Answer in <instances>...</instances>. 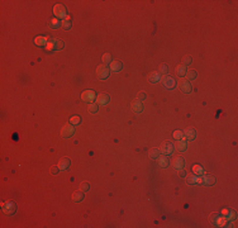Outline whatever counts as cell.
<instances>
[{"mask_svg": "<svg viewBox=\"0 0 238 228\" xmlns=\"http://www.w3.org/2000/svg\"><path fill=\"white\" fill-rule=\"evenodd\" d=\"M46 48H47V50H50V51L55 50V43H53V39H50V41H48L47 46H46Z\"/></svg>", "mask_w": 238, "mask_h": 228, "instance_id": "cell-36", "label": "cell"}, {"mask_svg": "<svg viewBox=\"0 0 238 228\" xmlns=\"http://www.w3.org/2000/svg\"><path fill=\"white\" fill-rule=\"evenodd\" d=\"M160 79H161V74L158 71H153L148 76V81L150 82H157V81H160Z\"/></svg>", "mask_w": 238, "mask_h": 228, "instance_id": "cell-17", "label": "cell"}, {"mask_svg": "<svg viewBox=\"0 0 238 228\" xmlns=\"http://www.w3.org/2000/svg\"><path fill=\"white\" fill-rule=\"evenodd\" d=\"M131 109H132V112H134V113H142V112H143V104H142V102L138 100V99L133 100L131 103Z\"/></svg>", "mask_w": 238, "mask_h": 228, "instance_id": "cell-10", "label": "cell"}, {"mask_svg": "<svg viewBox=\"0 0 238 228\" xmlns=\"http://www.w3.org/2000/svg\"><path fill=\"white\" fill-rule=\"evenodd\" d=\"M53 14L56 15L57 19H62V18H66L67 17V11H66V8L62 5V4H56L53 6Z\"/></svg>", "mask_w": 238, "mask_h": 228, "instance_id": "cell-1", "label": "cell"}, {"mask_svg": "<svg viewBox=\"0 0 238 228\" xmlns=\"http://www.w3.org/2000/svg\"><path fill=\"white\" fill-rule=\"evenodd\" d=\"M158 165H160V167H162V169H165V167H167L170 165V160H168V157L166 155L160 156L158 157Z\"/></svg>", "mask_w": 238, "mask_h": 228, "instance_id": "cell-16", "label": "cell"}, {"mask_svg": "<svg viewBox=\"0 0 238 228\" xmlns=\"http://www.w3.org/2000/svg\"><path fill=\"white\" fill-rule=\"evenodd\" d=\"M80 189H81V191H87L89 189H90V184L86 183V181L81 183V186H80Z\"/></svg>", "mask_w": 238, "mask_h": 228, "instance_id": "cell-35", "label": "cell"}, {"mask_svg": "<svg viewBox=\"0 0 238 228\" xmlns=\"http://www.w3.org/2000/svg\"><path fill=\"white\" fill-rule=\"evenodd\" d=\"M158 72H160L161 75H167V74H168V66L166 65V63H162V65L160 66Z\"/></svg>", "mask_w": 238, "mask_h": 228, "instance_id": "cell-30", "label": "cell"}, {"mask_svg": "<svg viewBox=\"0 0 238 228\" xmlns=\"http://www.w3.org/2000/svg\"><path fill=\"white\" fill-rule=\"evenodd\" d=\"M180 90L183 91V93H185V94L191 93L193 86H191L190 81H188V80H183V81H180Z\"/></svg>", "mask_w": 238, "mask_h": 228, "instance_id": "cell-12", "label": "cell"}, {"mask_svg": "<svg viewBox=\"0 0 238 228\" xmlns=\"http://www.w3.org/2000/svg\"><path fill=\"white\" fill-rule=\"evenodd\" d=\"M191 62H193V58H191V57H190V56H189V55L184 56V57H183V61H181V63H183V65H185V66L190 65Z\"/></svg>", "mask_w": 238, "mask_h": 228, "instance_id": "cell-32", "label": "cell"}, {"mask_svg": "<svg viewBox=\"0 0 238 228\" xmlns=\"http://www.w3.org/2000/svg\"><path fill=\"white\" fill-rule=\"evenodd\" d=\"M148 155H150L151 158H157V157H160L161 151H160V148H151L150 152H148Z\"/></svg>", "mask_w": 238, "mask_h": 228, "instance_id": "cell-24", "label": "cell"}, {"mask_svg": "<svg viewBox=\"0 0 238 228\" xmlns=\"http://www.w3.org/2000/svg\"><path fill=\"white\" fill-rule=\"evenodd\" d=\"M201 180H203V184L207 186H213L215 184V178L213 175H201Z\"/></svg>", "mask_w": 238, "mask_h": 228, "instance_id": "cell-14", "label": "cell"}, {"mask_svg": "<svg viewBox=\"0 0 238 228\" xmlns=\"http://www.w3.org/2000/svg\"><path fill=\"white\" fill-rule=\"evenodd\" d=\"M87 110L90 112L91 114H95L96 112L99 110V105L96 103H89V105H87Z\"/></svg>", "mask_w": 238, "mask_h": 228, "instance_id": "cell-22", "label": "cell"}, {"mask_svg": "<svg viewBox=\"0 0 238 228\" xmlns=\"http://www.w3.org/2000/svg\"><path fill=\"white\" fill-rule=\"evenodd\" d=\"M196 176L198 175H189L186 176V183L190 185H196Z\"/></svg>", "mask_w": 238, "mask_h": 228, "instance_id": "cell-28", "label": "cell"}, {"mask_svg": "<svg viewBox=\"0 0 238 228\" xmlns=\"http://www.w3.org/2000/svg\"><path fill=\"white\" fill-rule=\"evenodd\" d=\"M3 209H4V213L8 214V215H11L15 213L17 210V205L13 203V202H6V203H3Z\"/></svg>", "mask_w": 238, "mask_h": 228, "instance_id": "cell-6", "label": "cell"}, {"mask_svg": "<svg viewBox=\"0 0 238 228\" xmlns=\"http://www.w3.org/2000/svg\"><path fill=\"white\" fill-rule=\"evenodd\" d=\"M34 42H36V45L37 46H47V43H48V39L46 37H37L34 39Z\"/></svg>", "mask_w": 238, "mask_h": 228, "instance_id": "cell-21", "label": "cell"}, {"mask_svg": "<svg viewBox=\"0 0 238 228\" xmlns=\"http://www.w3.org/2000/svg\"><path fill=\"white\" fill-rule=\"evenodd\" d=\"M70 123H71L72 126H79L80 123H81V118L77 117V115H75V117H71Z\"/></svg>", "mask_w": 238, "mask_h": 228, "instance_id": "cell-31", "label": "cell"}, {"mask_svg": "<svg viewBox=\"0 0 238 228\" xmlns=\"http://www.w3.org/2000/svg\"><path fill=\"white\" fill-rule=\"evenodd\" d=\"M171 165H172L173 169H176V170L184 169L185 167V160H184V157H181V156H176V157L172 158Z\"/></svg>", "mask_w": 238, "mask_h": 228, "instance_id": "cell-7", "label": "cell"}, {"mask_svg": "<svg viewBox=\"0 0 238 228\" xmlns=\"http://www.w3.org/2000/svg\"><path fill=\"white\" fill-rule=\"evenodd\" d=\"M218 217H219V214H218V213H212L210 217H209V221H210V223H212V224L214 226V227H215V222H217Z\"/></svg>", "mask_w": 238, "mask_h": 228, "instance_id": "cell-34", "label": "cell"}, {"mask_svg": "<svg viewBox=\"0 0 238 228\" xmlns=\"http://www.w3.org/2000/svg\"><path fill=\"white\" fill-rule=\"evenodd\" d=\"M74 133H75V128H74V126L71 124H65L62 127V129H61V136L63 138H70V137H72L74 136Z\"/></svg>", "mask_w": 238, "mask_h": 228, "instance_id": "cell-4", "label": "cell"}, {"mask_svg": "<svg viewBox=\"0 0 238 228\" xmlns=\"http://www.w3.org/2000/svg\"><path fill=\"white\" fill-rule=\"evenodd\" d=\"M109 72H110V70H109L107 65H100L96 69V76H98L99 80H105L109 76Z\"/></svg>", "mask_w": 238, "mask_h": 228, "instance_id": "cell-2", "label": "cell"}, {"mask_svg": "<svg viewBox=\"0 0 238 228\" xmlns=\"http://www.w3.org/2000/svg\"><path fill=\"white\" fill-rule=\"evenodd\" d=\"M177 176H179V178H185V176H186V173H185V170H184V169L177 170Z\"/></svg>", "mask_w": 238, "mask_h": 228, "instance_id": "cell-40", "label": "cell"}, {"mask_svg": "<svg viewBox=\"0 0 238 228\" xmlns=\"http://www.w3.org/2000/svg\"><path fill=\"white\" fill-rule=\"evenodd\" d=\"M58 171H60V167L58 166H52L51 167V174L52 175H57Z\"/></svg>", "mask_w": 238, "mask_h": 228, "instance_id": "cell-39", "label": "cell"}, {"mask_svg": "<svg viewBox=\"0 0 238 228\" xmlns=\"http://www.w3.org/2000/svg\"><path fill=\"white\" fill-rule=\"evenodd\" d=\"M84 199V191L81 190H77V191H75L74 194H72V200H74L75 203H79V202H81Z\"/></svg>", "mask_w": 238, "mask_h": 228, "instance_id": "cell-18", "label": "cell"}, {"mask_svg": "<svg viewBox=\"0 0 238 228\" xmlns=\"http://www.w3.org/2000/svg\"><path fill=\"white\" fill-rule=\"evenodd\" d=\"M186 72H188V69H186V66L185 65H183V63H180V65L176 67V74L179 76H185Z\"/></svg>", "mask_w": 238, "mask_h": 228, "instance_id": "cell-20", "label": "cell"}, {"mask_svg": "<svg viewBox=\"0 0 238 228\" xmlns=\"http://www.w3.org/2000/svg\"><path fill=\"white\" fill-rule=\"evenodd\" d=\"M71 165V161H70V158L68 157H62L61 160H60V162H58V167H60V170H67L68 167H70Z\"/></svg>", "mask_w": 238, "mask_h": 228, "instance_id": "cell-15", "label": "cell"}, {"mask_svg": "<svg viewBox=\"0 0 238 228\" xmlns=\"http://www.w3.org/2000/svg\"><path fill=\"white\" fill-rule=\"evenodd\" d=\"M53 43H55V50H62L63 48V41H62V39L55 38L53 39Z\"/></svg>", "mask_w": 238, "mask_h": 228, "instance_id": "cell-26", "label": "cell"}, {"mask_svg": "<svg viewBox=\"0 0 238 228\" xmlns=\"http://www.w3.org/2000/svg\"><path fill=\"white\" fill-rule=\"evenodd\" d=\"M186 148H188V145H186V141H185V139H177L176 143H173V150H176L179 152L186 151Z\"/></svg>", "mask_w": 238, "mask_h": 228, "instance_id": "cell-11", "label": "cell"}, {"mask_svg": "<svg viewBox=\"0 0 238 228\" xmlns=\"http://www.w3.org/2000/svg\"><path fill=\"white\" fill-rule=\"evenodd\" d=\"M183 132H184V137L186 138L188 141H193V139H195V137H196V132H195L194 128H191V127L186 128V129L183 131Z\"/></svg>", "mask_w": 238, "mask_h": 228, "instance_id": "cell-13", "label": "cell"}, {"mask_svg": "<svg viewBox=\"0 0 238 228\" xmlns=\"http://www.w3.org/2000/svg\"><path fill=\"white\" fill-rule=\"evenodd\" d=\"M160 151H161V153H163V155H171L172 152H173V143L170 142V141H165L162 145H161L160 147Z\"/></svg>", "mask_w": 238, "mask_h": 228, "instance_id": "cell-5", "label": "cell"}, {"mask_svg": "<svg viewBox=\"0 0 238 228\" xmlns=\"http://www.w3.org/2000/svg\"><path fill=\"white\" fill-rule=\"evenodd\" d=\"M137 99H138V100H143V99H146V93H144V91H139V93L137 94Z\"/></svg>", "mask_w": 238, "mask_h": 228, "instance_id": "cell-38", "label": "cell"}, {"mask_svg": "<svg viewBox=\"0 0 238 228\" xmlns=\"http://www.w3.org/2000/svg\"><path fill=\"white\" fill-rule=\"evenodd\" d=\"M161 82H162V85L166 87V89H173V87L176 86L175 79L171 77V76H168V75H162V77H161Z\"/></svg>", "mask_w": 238, "mask_h": 228, "instance_id": "cell-3", "label": "cell"}, {"mask_svg": "<svg viewBox=\"0 0 238 228\" xmlns=\"http://www.w3.org/2000/svg\"><path fill=\"white\" fill-rule=\"evenodd\" d=\"M95 98H96V93L94 90H85L81 94L82 102H86V103H92V100H94Z\"/></svg>", "mask_w": 238, "mask_h": 228, "instance_id": "cell-8", "label": "cell"}, {"mask_svg": "<svg viewBox=\"0 0 238 228\" xmlns=\"http://www.w3.org/2000/svg\"><path fill=\"white\" fill-rule=\"evenodd\" d=\"M102 61H103V65H110V63L113 62V57H112V55H110V53H105V55L103 56Z\"/></svg>", "mask_w": 238, "mask_h": 228, "instance_id": "cell-23", "label": "cell"}, {"mask_svg": "<svg viewBox=\"0 0 238 228\" xmlns=\"http://www.w3.org/2000/svg\"><path fill=\"white\" fill-rule=\"evenodd\" d=\"M172 136H173V138H175L176 141L177 139H183L184 138V132L183 131H175Z\"/></svg>", "mask_w": 238, "mask_h": 228, "instance_id": "cell-33", "label": "cell"}, {"mask_svg": "<svg viewBox=\"0 0 238 228\" xmlns=\"http://www.w3.org/2000/svg\"><path fill=\"white\" fill-rule=\"evenodd\" d=\"M61 26H62L63 29H70V28H71V23L65 21V22H61Z\"/></svg>", "mask_w": 238, "mask_h": 228, "instance_id": "cell-37", "label": "cell"}, {"mask_svg": "<svg viewBox=\"0 0 238 228\" xmlns=\"http://www.w3.org/2000/svg\"><path fill=\"white\" fill-rule=\"evenodd\" d=\"M193 173H194L195 175H198V176H201V175L204 174V169L200 165H195L194 167H193Z\"/></svg>", "mask_w": 238, "mask_h": 228, "instance_id": "cell-25", "label": "cell"}, {"mask_svg": "<svg viewBox=\"0 0 238 228\" xmlns=\"http://www.w3.org/2000/svg\"><path fill=\"white\" fill-rule=\"evenodd\" d=\"M196 76H198V74H196V71H195V70H190V71H188V72H186L188 81H191V80L196 79Z\"/></svg>", "mask_w": 238, "mask_h": 228, "instance_id": "cell-27", "label": "cell"}, {"mask_svg": "<svg viewBox=\"0 0 238 228\" xmlns=\"http://www.w3.org/2000/svg\"><path fill=\"white\" fill-rule=\"evenodd\" d=\"M122 67H123V65H122V62H119V61H113L110 63V70L114 71V72H118V71H120V70H122Z\"/></svg>", "mask_w": 238, "mask_h": 228, "instance_id": "cell-19", "label": "cell"}, {"mask_svg": "<svg viewBox=\"0 0 238 228\" xmlns=\"http://www.w3.org/2000/svg\"><path fill=\"white\" fill-rule=\"evenodd\" d=\"M60 26H61V22H60V19H52V21L50 22V27L53 28V29H56V28H58Z\"/></svg>", "mask_w": 238, "mask_h": 228, "instance_id": "cell-29", "label": "cell"}, {"mask_svg": "<svg viewBox=\"0 0 238 228\" xmlns=\"http://www.w3.org/2000/svg\"><path fill=\"white\" fill-rule=\"evenodd\" d=\"M110 102V98H109V95L105 94V93H100L99 95H96V104L98 105H107Z\"/></svg>", "mask_w": 238, "mask_h": 228, "instance_id": "cell-9", "label": "cell"}]
</instances>
